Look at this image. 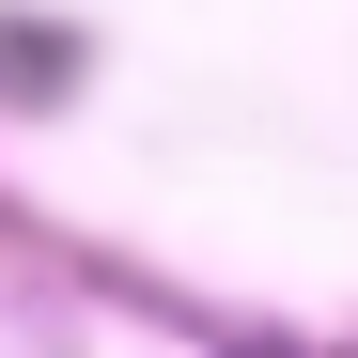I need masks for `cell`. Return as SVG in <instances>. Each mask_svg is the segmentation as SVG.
<instances>
[{
    "instance_id": "obj_1",
    "label": "cell",
    "mask_w": 358,
    "mask_h": 358,
    "mask_svg": "<svg viewBox=\"0 0 358 358\" xmlns=\"http://www.w3.org/2000/svg\"><path fill=\"white\" fill-rule=\"evenodd\" d=\"M63 94H78V31L0 16V109H63Z\"/></svg>"
}]
</instances>
